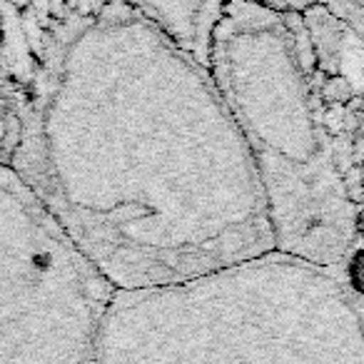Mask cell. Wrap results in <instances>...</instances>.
Wrapping results in <instances>:
<instances>
[{
    "label": "cell",
    "mask_w": 364,
    "mask_h": 364,
    "mask_svg": "<svg viewBox=\"0 0 364 364\" xmlns=\"http://www.w3.org/2000/svg\"><path fill=\"white\" fill-rule=\"evenodd\" d=\"M6 165L112 289L272 250L264 195L208 65L122 0H0Z\"/></svg>",
    "instance_id": "obj_1"
},
{
    "label": "cell",
    "mask_w": 364,
    "mask_h": 364,
    "mask_svg": "<svg viewBox=\"0 0 364 364\" xmlns=\"http://www.w3.org/2000/svg\"><path fill=\"white\" fill-rule=\"evenodd\" d=\"M362 36L324 8L225 3L208 55L257 172L272 250L352 282L362 237Z\"/></svg>",
    "instance_id": "obj_2"
},
{
    "label": "cell",
    "mask_w": 364,
    "mask_h": 364,
    "mask_svg": "<svg viewBox=\"0 0 364 364\" xmlns=\"http://www.w3.org/2000/svg\"><path fill=\"white\" fill-rule=\"evenodd\" d=\"M97 364H364L359 289L279 250L177 282L115 289Z\"/></svg>",
    "instance_id": "obj_3"
},
{
    "label": "cell",
    "mask_w": 364,
    "mask_h": 364,
    "mask_svg": "<svg viewBox=\"0 0 364 364\" xmlns=\"http://www.w3.org/2000/svg\"><path fill=\"white\" fill-rule=\"evenodd\" d=\"M112 292L21 177L0 167V364H97Z\"/></svg>",
    "instance_id": "obj_4"
},
{
    "label": "cell",
    "mask_w": 364,
    "mask_h": 364,
    "mask_svg": "<svg viewBox=\"0 0 364 364\" xmlns=\"http://www.w3.org/2000/svg\"><path fill=\"white\" fill-rule=\"evenodd\" d=\"M162 31L185 53L208 65L210 43L225 11V0H122Z\"/></svg>",
    "instance_id": "obj_5"
},
{
    "label": "cell",
    "mask_w": 364,
    "mask_h": 364,
    "mask_svg": "<svg viewBox=\"0 0 364 364\" xmlns=\"http://www.w3.org/2000/svg\"><path fill=\"white\" fill-rule=\"evenodd\" d=\"M225 3H252V6L274 8V11H309L324 8L334 13L339 21L349 23L357 31H364V8L362 0H225Z\"/></svg>",
    "instance_id": "obj_6"
},
{
    "label": "cell",
    "mask_w": 364,
    "mask_h": 364,
    "mask_svg": "<svg viewBox=\"0 0 364 364\" xmlns=\"http://www.w3.org/2000/svg\"><path fill=\"white\" fill-rule=\"evenodd\" d=\"M8 142H11V105H8L6 73H3V65H0V167L6 165Z\"/></svg>",
    "instance_id": "obj_7"
}]
</instances>
